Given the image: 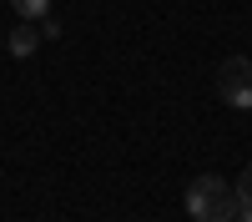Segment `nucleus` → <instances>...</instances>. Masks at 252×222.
I'll return each instance as SVG.
<instances>
[{"label":"nucleus","instance_id":"423d86ee","mask_svg":"<svg viewBox=\"0 0 252 222\" xmlns=\"http://www.w3.org/2000/svg\"><path fill=\"white\" fill-rule=\"evenodd\" d=\"M232 222H252V207H237V217Z\"/></svg>","mask_w":252,"mask_h":222},{"label":"nucleus","instance_id":"f257e3e1","mask_svg":"<svg viewBox=\"0 0 252 222\" xmlns=\"http://www.w3.org/2000/svg\"><path fill=\"white\" fill-rule=\"evenodd\" d=\"M237 187L222 177H197L192 187H187V217L192 222H232L237 217Z\"/></svg>","mask_w":252,"mask_h":222},{"label":"nucleus","instance_id":"20e7f679","mask_svg":"<svg viewBox=\"0 0 252 222\" xmlns=\"http://www.w3.org/2000/svg\"><path fill=\"white\" fill-rule=\"evenodd\" d=\"M10 10H20V20H46L51 0H10Z\"/></svg>","mask_w":252,"mask_h":222},{"label":"nucleus","instance_id":"7ed1b4c3","mask_svg":"<svg viewBox=\"0 0 252 222\" xmlns=\"http://www.w3.org/2000/svg\"><path fill=\"white\" fill-rule=\"evenodd\" d=\"M5 51H10L15 61H31V56L40 51V20H20V26L10 31V40H5Z\"/></svg>","mask_w":252,"mask_h":222},{"label":"nucleus","instance_id":"f03ea898","mask_svg":"<svg viewBox=\"0 0 252 222\" xmlns=\"http://www.w3.org/2000/svg\"><path fill=\"white\" fill-rule=\"evenodd\" d=\"M217 96L232 111H252V61L247 56H227L217 66Z\"/></svg>","mask_w":252,"mask_h":222},{"label":"nucleus","instance_id":"39448f33","mask_svg":"<svg viewBox=\"0 0 252 222\" xmlns=\"http://www.w3.org/2000/svg\"><path fill=\"white\" fill-rule=\"evenodd\" d=\"M232 187H237V202H242V207H252V161L242 167V177L232 182Z\"/></svg>","mask_w":252,"mask_h":222}]
</instances>
